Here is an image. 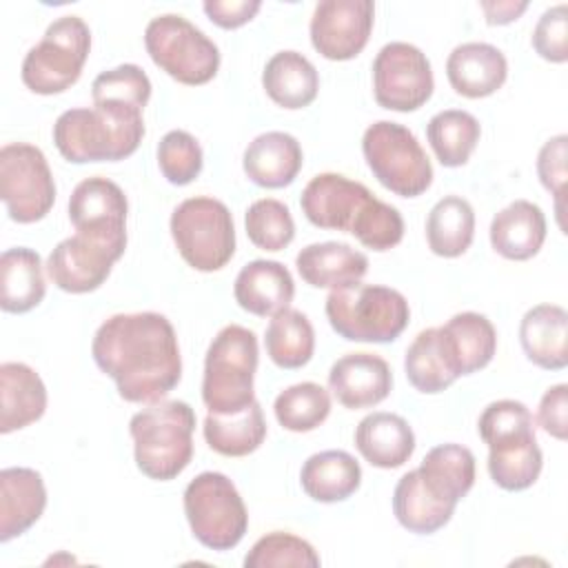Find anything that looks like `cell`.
<instances>
[{
  "instance_id": "9",
  "label": "cell",
  "mask_w": 568,
  "mask_h": 568,
  "mask_svg": "<svg viewBox=\"0 0 568 568\" xmlns=\"http://www.w3.org/2000/svg\"><path fill=\"white\" fill-rule=\"evenodd\" d=\"M362 153L377 182L399 197H417L433 184V164L410 129L377 120L362 135Z\"/></svg>"
},
{
  "instance_id": "11",
  "label": "cell",
  "mask_w": 568,
  "mask_h": 568,
  "mask_svg": "<svg viewBox=\"0 0 568 568\" xmlns=\"http://www.w3.org/2000/svg\"><path fill=\"white\" fill-rule=\"evenodd\" d=\"M144 47L153 64L180 84H206L220 69L217 44L178 13L153 18L144 29Z\"/></svg>"
},
{
  "instance_id": "12",
  "label": "cell",
  "mask_w": 568,
  "mask_h": 568,
  "mask_svg": "<svg viewBox=\"0 0 568 568\" xmlns=\"http://www.w3.org/2000/svg\"><path fill=\"white\" fill-rule=\"evenodd\" d=\"M0 197L18 224H33L53 209L55 182L38 146L9 142L0 149Z\"/></svg>"
},
{
  "instance_id": "42",
  "label": "cell",
  "mask_w": 568,
  "mask_h": 568,
  "mask_svg": "<svg viewBox=\"0 0 568 568\" xmlns=\"http://www.w3.org/2000/svg\"><path fill=\"white\" fill-rule=\"evenodd\" d=\"M246 568H286V566H302V568H317L320 555L315 548L291 532H268L260 537L244 557Z\"/></svg>"
},
{
  "instance_id": "10",
  "label": "cell",
  "mask_w": 568,
  "mask_h": 568,
  "mask_svg": "<svg viewBox=\"0 0 568 568\" xmlns=\"http://www.w3.org/2000/svg\"><path fill=\"white\" fill-rule=\"evenodd\" d=\"M184 515L193 537L211 550L235 548L248 528V513L235 484L217 470H204L186 484Z\"/></svg>"
},
{
  "instance_id": "6",
  "label": "cell",
  "mask_w": 568,
  "mask_h": 568,
  "mask_svg": "<svg viewBox=\"0 0 568 568\" xmlns=\"http://www.w3.org/2000/svg\"><path fill=\"white\" fill-rule=\"evenodd\" d=\"M260 348L253 331L229 324L209 344L202 375V402L209 413H237L255 402L253 379Z\"/></svg>"
},
{
  "instance_id": "7",
  "label": "cell",
  "mask_w": 568,
  "mask_h": 568,
  "mask_svg": "<svg viewBox=\"0 0 568 568\" xmlns=\"http://www.w3.org/2000/svg\"><path fill=\"white\" fill-rule=\"evenodd\" d=\"M169 229L178 253L195 271H220L235 253V224L222 200L195 195L180 202Z\"/></svg>"
},
{
  "instance_id": "19",
  "label": "cell",
  "mask_w": 568,
  "mask_h": 568,
  "mask_svg": "<svg viewBox=\"0 0 568 568\" xmlns=\"http://www.w3.org/2000/svg\"><path fill=\"white\" fill-rule=\"evenodd\" d=\"M446 78L453 91L464 98H488L506 82L508 62L495 44L464 42L448 53Z\"/></svg>"
},
{
  "instance_id": "40",
  "label": "cell",
  "mask_w": 568,
  "mask_h": 568,
  "mask_svg": "<svg viewBox=\"0 0 568 568\" xmlns=\"http://www.w3.org/2000/svg\"><path fill=\"white\" fill-rule=\"evenodd\" d=\"M246 235L262 251H284L295 237V222L288 206L275 197L255 200L244 213Z\"/></svg>"
},
{
  "instance_id": "1",
  "label": "cell",
  "mask_w": 568,
  "mask_h": 568,
  "mask_svg": "<svg viewBox=\"0 0 568 568\" xmlns=\"http://www.w3.org/2000/svg\"><path fill=\"white\" fill-rule=\"evenodd\" d=\"M98 368L133 404L162 402L182 377V355L173 324L153 311L118 313L100 324L91 342Z\"/></svg>"
},
{
  "instance_id": "25",
  "label": "cell",
  "mask_w": 568,
  "mask_h": 568,
  "mask_svg": "<svg viewBox=\"0 0 568 568\" xmlns=\"http://www.w3.org/2000/svg\"><path fill=\"white\" fill-rule=\"evenodd\" d=\"M355 448L371 466L393 470L415 453V433L402 415L377 410L357 424Z\"/></svg>"
},
{
  "instance_id": "16",
  "label": "cell",
  "mask_w": 568,
  "mask_h": 568,
  "mask_svg": "<svg viewBox=\"0 0 568 568\" xmlns=\"http://www.w3.org/2000/svg\"><path fill=\"white\" fill-rule=\"evenodd\" d=\"M118 260L111 248L75 233L49 253L47 273L60 291L82 295L100 288Z\"/></svg>"
},
{
  "instance_id": "14",
  "label": "cell",
  "mask_w": 568,
  "mask_h": 568,
  "mask_svg": "<svg viewBox=\"0 0 568 568\" xmlns=\"http://www.w3.org/2000/svg\"><path fill=\"white\" fill-rule=\"evenodd\" d=\"M126 213L124 191L102 175L84 178L69 197V220L75 233L111 248L118 257L126 248Z\"/></svg>"
},
{
  "instance_id": "33",
  "label": "cell",
  "mask_w": 568,
  "mask_h": 568,
  "mask_svg": "<svg viewBox=\"0 0 568 568\" xmlns=\"http://www.w3.org/2000/svg\"><path fill=\"white\" fill-rule=\"evenodd\" d=\"M439 328L444 333L459 377L473 375L493 362L497 351V331L486 315L464 311L453 315Z\"/></svg>"
},
{
  "instance_id": "46",
  "label": "cell",
  "mask_w": 568,
  "mask_h": 568,
  "mask_svg": "<svg viewBox=\"0 0 568 568\" xmlns=\"http://www.w3.org/2000/svg\"><path fill=\"white\" fill-rule=\"evenodd\" d=\"M537 424L559 442L568 437V386L566 384H555L541 395L539 408H537Z\"/></svg>"
},
{
  "instance_id": "39",
  "label": "cell",
  "mask_w": 568,
  "mask_h": 568,
  "mask_svg": "<svg viewBox=\"0 0 568 568\" xmlns=\"http://www.w3.org/2000/svg\"><path fill=\"white\" fill-rule=\"evenodd\" d=\"M273 413L282 428L291 433H308L331 415V395L315 382H300L275 397Z\"/></svg>"
},
{
  "instance_id": "48",
  "label": "cell",
  "mask_w": 568,
  "mask_h": 568,
  "mask_svg": "<svg viewBox=\"0 0 568 568\" xmlns=\"http://www.w3.org/2000/svg\"><path fill=\"white\" fill-rule=\"evenodd\" d=\"M486 22L490 27H501V24H510L515 22L526 9L528 2H515V0H497V2H479Z\"/></svg>"
},
{
  "instance_id": "21",
  "label": "cell",
  "mask_w": 568,
  "mask_h": 568,
  "mask_svg": "<svg viewBox=\"0 0 568 568\" xmlns=\"http://www.w3.org/2000/svg\"><path fill=\"white\" fill-rule=\"evenodd\" d=\"M233 297L246 313L273 317L291 306L295 297V282L282 262L253 260L240 268L233 284Z\"/></svg>"
},
{
  "instance_id": "8",
  "label": "cell",
  "mask_w": 568,
  "mask_h": 568,
  "mask_svg": "<svg viewBox=\"0 0 568 568\" xmlns=\"http://www.w3.org/2000/svg\"><path fill=\"white\" fill-rule=\"evenodd\" d=\"M91 51V31L80 16L53 20L42 40L22 60V82L38 95H55L71 89Z\"/></svg>"
},
{
  "instance_id": "3",
  "label": "cell",
  "mask_w": 568,
  "mask_h": 568,
  "mask_svg": "<svg viewBox=\"0 0 568 568\" xmlns=\"http://www.w3.org/2000/svg\"><path fill=\"white\" fill-rule=\"evenodd\" d=\"M142 138V111L111 104L69 109L53 124V144L73 164L120 162L138 151Z\"/></svg>"
},
{
  "instance_id": "4",
  "label": "cell",
  "mask_w": 568,
  "mask_h": 568,
  "mask_svg": "<svg viewBox=\"0 0 568 568\" xmlns=\"http://www.w3.org/2000/svg\"><path fill=\"white\" fill-rule=\"evenodd\" d=\"M195 410L180 399L155 402L129 422L135 466L155 481L175 479L193 459Z\"/></svg>"
},
{
  "instance_id": "13",
  "label": "cell",
  "mask_w": 568,
  "mask_h": 568,
  "mask_svg": "<svg viewBox=\"0 0 568 568\" xmlns=\"http://www.w3.org/2000/svg\"><path fill=\"white\" fill-rule=\"evenodd\" d=\"M435 89L430 60L410 42H388L373 60V95L382 109L417 111Z\"/></svg>"
},
{
  "instance_id": "32",
  "label": "cell",
  "mask_w": 568,
  "mask_h": 568,
  "mask_svg": "<svg viewBox=\"0 0 568 568\" xmlns=\"http://www.w3.org/2000/svg\"><path fill=\"white\" fill-rule=\"evenodd\" d=\"M404 371L410 386L424 395L446 390L459 377L439 326L424 328L404 355Z\"/></svg>"
},
{
  "instance_id": "24",
  "label": "cell",
  "mask_w": 568,
  "mask_h": 568,
  "mask_svg": "<svg viewBox=\"0 0 568 568\" xmlns=\"http://www.w3.org/2000/svg\"><path fill=\"white\" fill-rule=\"evenodd\" d=\"M519 342L526 357L546 371L568 364V313L559 304H537L519 322Z\"/></svg>"
},
{
  "instance_id": "23",
  "label": "cell",
  "mask_w": 568,
  "mask_h": 568,
  "mask_svg": "<svg viewBox=\"0 0 568 568\" xmlns=\"http://www.w3.org/2000/svg\"><path fill=\"white\" fill-rule=\"evenodd\" d=\"M488 235L495 253L513 262H526L546 242V215L535 202L515 200L495 213Z\"/></svg>"
},
{
  "instance_id": "2",
  "label": "cell",
  "mask_w": 568,
  "mask_h": 568,
  "mask_svg": "<svg viewBox=\"0 0 568 568\" xmlns=\"http://www.w3.org/2000/svg\"><path fill=\"white\" fill-rule=\"evenodd\" d=\"M300 206L313 226L351 233L377 253L390 251L404 237L402 213L342 173L311 178L300 195Z\"/></svg>"
},
{
  "instance_id": "30",
  "label": "cell",
  "mask_w": 568,
  "mask_h": 568,
  "mask_svg": "<svg viewBox=\"0 0 568 568\" xmlns=\"http://www.w3.org/2000/svg\"><path fill=\"white\" fill-rule=\"evenodd\" d=\"M47 293L42 257L29 246L7 248L0 257V308L4 313H29Z\"/></svg>"
},
{
  "instance_id": "31",
  "label": "cell",
  "mask_w": 568,
  "mask_h": 568,
  "mask_svg": "<svg viewBox=\"0 0 568 568\" xmlns=\"http://www.w3.org/2000/svg\"><path fill=\"white\" fill-rule=\"evenodd\" d=\"M300 484L313 501L337 504L359 488L362 466L346 450H322L302 464Z\"/></svg>"
},
{
  "instance_id": "36",
  "label": "cell",
  "mask_w": 568,
  "mask_h": 568,
  "mask_svg": "<svg viewBox=\"0 0 568 568\" xmlns=\"http://www.w3.org/2000/svg\"><path fill=\"white\" fill-rule=\"evenodd\" d=\"M393 513L399 526H404L408 532L433 535L450 521L455 506L435 499L422 484L419 473L415 468L402 475L399 481L395 484Z\"/></svg>"
},
{
  "instance_id": "44",
  "label": "cell",
  "mask_w": 568,
  "mask_h": 568,
  "mask_svg": "<svg viewBox=\"0 0 568 568\" xmlns=\"http://www.w3.org/2000/svg\"><path fill=\"white\" fill-rule=\"evenodd\" d=\"M530 42L539 58L564 64L568 60V7L555 4L546 9L532 29Z\"/></svg>"
},
{
  "instance_id": "37",
  "label": "cell",
  "mask_w": 568,
  "mask_h": 568,
  "mask_svg": "<svg viewBox=\"0 0 568 568\" xmlns=\"http://www.w3.org/2000/svg\"><path fill=\"white\" fill-rule=\"evenodd\" d=\"M264 348L271 362L280 368L295 371L306 366L315 351V331L311 320L291 306L275 313L266 326Z\"/></svg>"
},
{
  "instance_id": "20",
  "label": "cell",
  "mask_w": 568,
  "mask_h": 568,
  "mask_svg": "<svg viewBox=\"0 0 568 568\" xmlns=\"http://www.w3.org/2000/svg\"><path fill=\"white\" fill-rule=\"evenodd\" d=\"M47 508V488L38 470L9 466L0 470V541L27 532Z\"/></svg>"
},
{
  "instance_id": "29",
  "label": "cell",
  "mask_w": 568,
  "mask_h": 568,
  "mask_svg": "<svg viewBox=\"0 0 568 568\" xmlns=\"http://www.w3.org/2000/svg\"><path fill=\"white\" fill-rule=\"evenodd\" d=\"M262 87L277 106L297 111L317 98L320 73L300 51H277L262 71Z\"/></svg>"
},
{
  "instance_id": "28",
  "label": "cell",
  "mask_w": 568,
  "mask_h": 568,
  "mask_svg": "<svg viewBox=\"0 0 568 568\" xmlns=\"http://www.w3.org/2000/svg\"><path fill=\"white\" fill-rule=\"evenodd\" d=\"M417 473L435 499L457 506L475 484V455L462 444H439L424 455Z\"/></svg>"
},
{
  "instance_id": "35",
  "label": "cell",
  "mask_w": 568,
  "mask_h": 568,
  "mask_svg": "<svg viewBox=\"0 0 568 568\" xmlns=\"http://www.w3.org/2000/svg\"><path fill=\"white\" fill-rule=\"evenodd\" d=\"M475 237V211L466 197L446 195L426 217L428 248L439 257H459Z\"/></svg>"
},
{
  "instance_id": "41",
  "label": "cell",
  "mask_w": 568,
  "mask_h": 568,
  "mask_svg": "<svg viewBox=\"0 0 568 568\" xmlns=\"http://www.w3.org/2000/svg\"><path fill=\"white\" fill-rule=\"evenodd\" d=\"M93 104H111L144 111L151 98V80L138 64H120L95 75Z\"/></svg>"
},
{
  "instance_id": "34",
  "label": "cell",
  "mask_w": 568,
  "mask_h": 568,
  "mask_svg": "<svg viewBox=\"0 0 568 568\" xmlns=\"http://www.w3.org/2000/svg\"><path fill=\"white\" fill-rule=\"evenodd\" d=\"M211 450L224 457H246L255 453L266 437V422L260 402L255 399L237 413H209L202 426Z\"/></svg>"
},
{
  "instance_id": "17",
  "label": "cell",
  "mask_w": 568,
  "mask_h": 568,
  "mask_svg": "<svg viewBox=\"0 0 568 568\" xmlns=\"http://www.w3.org/2000/svg\"><path fill=\"white\" fill-rule=\"evenodd\" d=\"M328 388L344 408H371L388 397L393 373L375 353H348L331 366Z\"/></svg>"
},
{
  "instance_id": "47",
  "label": "cell",
  "mask_w": 568,
  "mask_h": 568,
  "mask_svg": "<svg viewBox=\"0 0 568 568\" xmlns=\"http://www.w3.org/2000/svg\"><path fill=\"white\" fill-rule=\"evenodd\" d=\"M204 13L220 29H237L255 18L262 9L260 0H206L202 4Z\"/></svg>"
},
{
  "instance_id": "45",
  "label": "cell",
  "mask_w": 568,
  "mask_h": 568,
  "mask_svg": "<svg viewBox=\"0 0 568 568\" xmlns=\"http://www.w3.org/2000/svg\"><path fill=\"white\" fill-rule=\"evenodd\" d=\"M566 158H568V135H564V133L546 140L537 153V175H539V182L544 184V189L550 191V195L555 197L557 222L561 229H564L561 202H564V189H566V178H568Z\"/></svg>"
},
{
  "instance_id": "38",
  "label": "cell",
  "mask_w": 568,
  "mask_h": 568,
  "mask_svg": "<svg viewBox=\"0 0 568 568\" xmlns=\"http://www.w3.org/2000/svg\"><path fill=\"white\" fill-rule=\"evenodd\" d=\"M481 135L479 120L462 109H446L428 120L426 138L442 166H464Z\"/></svg>"
},
{
  "instance_id": "26",
  "label": "cell",
  "mask_w": 568,
  "mask_h": 568,
  "mask_svg": "<svg viewBox=\"0 0 568 568\" xmlns=\"http://www.w3.org/2000/svg\"><path fill=\"white\" fill-rule=\"evenodd\" d=\"M295 266L308 286L335 291L362 282L368 257L346 242H315L297 253Z\"/></svg>"
},
{
  "instance_id": "18",
  "label": "cell",
  "mask_w": 568,
  "mask_h": 568,
  "mask_svg": "<svg viewBox=\"0 0 568 568\" xmlns=\"http://www.w3.org/2000/svg\"><path fill=\"white\" fill-rule=\"evenodd\" d=\"M484 444L488 446V475L499 488L519 493L539 479L544 455L535 426L497 435Z\"/></svg>"
},
{
  "instance_id": "5",
  "label": "cell",
  "mask_w": 568,
  "mask_h": 568,
  "mask_svg": "<svg viewBox=\"0 0 568 568\" xmlns=\"http://www.w3.org/2000/svg\"><path fill=\"white\" fill-rule=\"evenodd\" d=\"M324 311L339 337L366 344L395 342L410 320V306L397 288L362 282L331 291Z\"/></svg>"
},
{
  "instance_id": "27",
  "label": "cell",
  "mask_w": 568,
  "mask_h": 568,
  "mask_svg": "<svg viewBox=\"0 0 568 568\" xmlns=\"http://www.w3.org/2000/svg\"><path fill=\"white\" fill-rule=\"evenodd\" d=\"M47 410V386L42 377L22 362L0 366V433L27 428Z\"/></svg>"
},
{
  "instance_id": "15",
  "label": "cell",
  "mask_w": 568,
  "mask_h": 568,
  "mask_svg": "<svg viewBox=\"0 0 568 568\" xmlns=\"http://www.w3.org/2000/svg\"><path fill=\"white\" fill-rule=\"evenodd\" d=\"M375 22L371 0H322L311 18L315 51L333 62H346L362 53Z\"/></svg>"
},
{
  "instance_id": "22",
  "label": "cell",
  "mask_w": 568,
  "mask_h": 568,
  "mask_svg": "<svg viewBox=\"0 0 568 568\" xmlns=\"http://www.w3.org/2000/svg\"><path fill=\"white\" fill-rule=\"evenodd\" d=\"M304 153L291 133L266 131L248 142L242 155L246 178L262 189H284L302 171Z\"/></svg>"
},
{
  "instance_id": "43",
  "label": "cell",
  "mask_w": 568,
  "mask_h": 568,
  "mask_svg": "<svg viewBox=\"0 0 568 568\" xmlns=\"http://www.w3.org/2000/svg\"><path fill=\"white\" fill-rule=\"evenodd\" d=\"M202 146L189 131L173 129L162 135L158 144V166L166 182L186 186L202 173Z\"/></svg>"
}]
</instances>
